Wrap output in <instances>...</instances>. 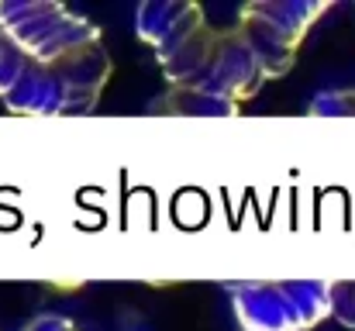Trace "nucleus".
<instances>
[{
	"mask_svg": "<svg viewBox=\"0 0 355 331\" xmlns=\"http://www.w3.org/2000/svg\"><path fill=\"white\" fill-rule=\"evenodd\" d=\"M69 101L73 97L62 73L42 62H28L17 87L3 97L10 114H69Z\"/></svg>",
	"mask_w": 355,
	"mask_h": 331,
	"instance_id": "423d86ee",
	"label": "nucleus"
},
{
	"mask_svg": "<svg viewBox=\"0 0 355 331\" xmlns=\"http://www.w3.org/2000/svg\"><path fill=\"white\" fill-rule=\"evenodd\" d=\"M266 80L269 76H266L259 56L252 52V45L245 42V35L238 28H225V31L218 28V38H214V49H211L200 83L193 90H180V94L204 97V101L225 108L228 114H235L238 104L255 97Z\"/></svg>",
	"mask_w": 355,
	"mask_h": 331,
	"instance_id": "20e7f679",
	"label": "nucleus"
},
{
	"mask_svg": "<svg viewBox=\"0 0 355 331\" xmlns=\"http://www.w3.org/2000/svg\"><path fill=\"white\" fill-rule=\"evenodd\" d=\"M21 331H76V325L69 318H62V314H38Z\"/></svg>",
	"mask_w": 355,
	"mask_h": 331,
	"instance_id": "6e6552de",
	"label": "nucleus"
},
{
	"mask_svg": "<svg viewBox=\"0 0 355 331\" xmlns=\"http://www.w3.org/2000/svg\"><path fill=\"white\" fill-rule=\"evenodd\" d=\"M28 62H31V59L21 52V45L0 28V97H7V94L17 87V80L24 76Z\"/></svg>",
	"mask_w": 355,
	"mask_h": 331,
	"instance_id": "0eeeda50",
	"label": "nucleus"
},
{
	"mask_svg": "<svg viewBox=\"0 0 355 331\" xmlns=\"http://www.w3.org/2000/svg\"><path fill=\"white\" fill-rule=\"evenodd\" d=\"M321 3H279V0H252L238 14V31L259 56L266 76H283L293 66L297 42L321 14Z\"/></svg>",
	"mask_w": 355,
	"mask_h": 331,
	"instance_id": "7ed1b4c3",
	"label": "nucleus"
},
{
	"mask_svg": "<svg viewBox=\"0 0 355 331\" xmlns=\"http://www.w3.org/2000/svg\"><path fill=\"white\" fill-rule=\"evenodd\" d=\"M238 325L245 331H300L331 307V290L318 280H255L232 287Z\"/></svg>",
	"mask_w": 355,
	"mask_h": 331,
	"instance_id": "f03ea898",
	"label": "nucleus"
},
{
	"mask_svg": "<svg viewBox=\"0 0 355 331\" xmlns=\"http://www.w3.org/2000/svg\"><path fill=\"white\" fill-rule=\"evenodd\" d=\"M0 28L21 45L31 62L62 66L76 52L101 42L94 21L52 0H7L0 3Z\"/></svg>",
	"mask_w": 355,
	"mask_h": 331,
	"instance_id": "f257e3e1",
	"label": "nucleus"
},
{
	"mask_svg": "<svg viewBox=\"0 0 355 331\" xmlns=\"http://www.w3.org/2000/svg\"><path fill=\"white\" fill-rule=\"evenodd\" d=\"M207 28L204 10L190 0H148L135 14V31L155 49L159 66L176 59L200 31Z\"/></svg>",
	"mask_w": 355,
	"mask_h": 331,
	"instance_id": "39448f33",
	"label": "nucleus"
}]
</instances>
